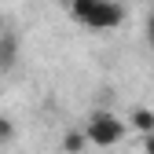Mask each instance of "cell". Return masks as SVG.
<instances>
[{
	"label": "cell",
	"mask_w": 154,
	"mask_h": 154,
	"mask_svg": "<svg viewBox=\"0 0 154 154\" xmlns=\"http://www.w3.org/2000/svg\"><path fill=\"white\" fill-rule=\"evenodd\" d=\"M15 63H18V37L4 33L0 37V70H11Z\"/></svg>",
	"instance_id": "3"
},
{
	"label": "cell",
	"mask_w": 154,
	"mask_h": 154,
	"mask_svg": "<svg viewBox=\"0 0 154 154\" xmlns=\"http://www.w3.org/2000/svg\"><path fill=\"white\" fill-rule=\"evenodd\" d=\"M143 154H154V132H147V136H143Z\"/></svg>",
	"instance_id": "8"
},
{
	"label": "cell",
	"mask_w": 154,
	"mask_h": 154,
	"mask_svg": "<svg viewBox=\"0 0 154 154\" xmlns=\"http://www.w3.org/2000/svg\"><path fill=\"white\" fill-rule=\"evenodd\" d=\"M125 132H128V125L110 110H95L88 118V125H85V136H88L92 147H118L125 140Z\"/></svg>",
	"instance_id": "2"
},
{
	"label": "cell",
	"mask_w": 154,
	"mask_h": 154,
	"mask_svg": "<svg viewBox=\"0 0 154 154\" xmlns=\"http://www.w3.org/2000/svg\"><path fill=\"white\" fill-rule=\"evenodd\" d=\"M128 125L136 128L140 136L154 132V110H147V106H132V118H128Z\"/></svg>",
	"instance_id": "4"
},
{
	"label": "cell",
	"mask_w": 154,
	"mask_h": 154,
	"mask_svg": "<svg viewBox=\"0 0 154 154\" xmlns=\"http://www.w3.org/2000/svg\"><path fill=\"white\" fill-rule=\"evenodd\" d=\"M11 140H15V125L8 118H0V143H11Z\"/></svg>",
	"instance_id": "6"
},
{
	"label": "cell",
	"mask_w": 154,
	"mask_h": 154,
	"mask_svg": "<svg viewBox=\"0 0 154 154\" xmlns=\"http://www.w3.org/2000/svg\"><path fill=\"white\" fill-rule=\"evenodd\" d=\"M70 15L88 29H118L125 22V8L118 0H70Z\"/></svg>",
	"instance_id": "1"
},
{
	"label": "cell",
	"mask_w": 154,
	"mask_h": 154,
	"mask_svg": "<svg viewBox=\"0 0 154 154\" xmlns=\"http://www.w3.org/2000/svg\"><path fill=\"white\" fill-rule=\"evenodd\" d=\"M147 44H150V48H154V11H150V15H147Z\"/></svg>",
	"instance_id": "7"
},
{
	"label": "cell",
	"mask_w": 154,
	"mask_h": 154,
	"mask_svg": "<svg viewBox=\"0 0 154 154\" xmlns=\"http://www.w3.org/2000/svg\"><path fill=\"white\" fill-rule=\"evenodd\" d=\"M88 147V136H85V128H70L66 136H63V150L66 154H81Z\"/></svg>",
	"instance_id": "5"
}]
</instances>
